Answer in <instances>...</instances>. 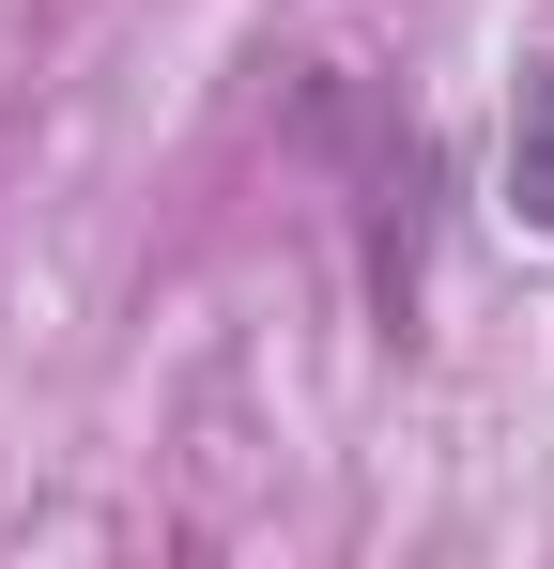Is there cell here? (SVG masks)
<instances>
[{"mask_svg": "<svg viewBox=\"0 0 554 569\" xmlns=\"http://www.w3.org/2000/svg\"><path fill=\"white\" fill-rule=\"evenodd\" d=\"M508 216L554 231V62L524 78V108H508Z\"/></svg>", "mask_w": 554, "mask_h": 569, "instance_id": "1", "label": "cell"}]
</instances>
